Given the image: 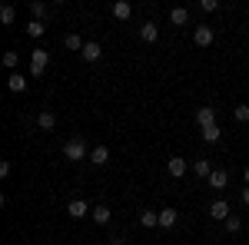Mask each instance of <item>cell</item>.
I'll use <instances>...</instances> for the list:
<instances>
[{
  "label": "cell",
  "mask_w": 249,
  "mask_h": 245,
  "mask_svg": "<svg viewBox=\"0 0 249 245\" xmlns=\"http://www.w3.org/2000/svg\"><path fill=\"white\" fill-rule=\"evenodd\" d=\"M63 159H70V163H80V159H90V149H87V139H83V136H73V139H67V143H63Z\"/></svg>",
  "instance_id": "1"
},
{
  "label": "cell",
  "mask_w": 249,
  "mask_h": 245,
  "mask_svg": "<svg viewBox=\"0 0 249 245\" xmlns=\"http://www.w3.org/2000/svg\"><path fill=\"white\" fill-rule=\"evenodd\" d=\"M47 66H50V53H47V50H30V73L34 76H43L47 73Z\"/></svg>",
  "instance_id": "2"
},
{
  "label": "cell",
  "mask_w": 249,
  "mask_h": 245,
  "mask_svg": "<svg viewBox=\"0 0 249 245\" xmlns=\"http://www.w3.org/2000/svg\"><path fill=\"white\" fill-rule=\"evenodd\" d=\"M206 212H210V219H216V222H226V219L232 215V206L226 202V199H216V202H210Z\"/></svg>",
  "instance_id": "3"
},
{
  "label": "cell",
  "mask_w": 249,
  "mask_h": 245,
  "mask_svg": "<svg viewBox=\"0 0 249 245\" xmlns=\"http://www.w3.org/2000/svg\"><path fill=\"white\" fill-rule=\"evenodd\" d=\"M190 169H193V163L179 159V156H170V159H166V172H170L173 179H183V176H186Z\"/></svg>",
  "instance_id": "4"
},
{
  "label": "cell",
  "mask_w": 249,
  "mask_h": 245,
  "mask_svg": "<svg viewBox=\"0 0 249 245\" xmlns=\"http://www.w3.org/2000/svg\"><path fill=\"white\" fill-rule=\"evenodd\" d=\"M213 40H216V30L206 27V23L193 30V43H196V47H213Z\"/></svg>",
  "instance_id": "5"
},
{
  "label": "cell",
  "mask_w": 249,
  "mask_h": 245,
  "mask_svg": "<svg viewBox=\"0 0 249 245\" xmlns=\"http://www.w3.org/2000/svg\"><path fill=\"white\" fill-rule=\"evenodd\" d=\"M206 186H210L213 192H223V189L230 186V172L226 169H213V176L206 179Z\"/></svg>",
  "instance_id": "6"
},
{
  "label": "cell",
  "mask_w": 249,
  "mask_h": 245,
  "mask_svg": "<svg viewBox=\"0 0 249 245\" xmlns=\"http://www.w3.org/2000/svg\"><path fill=\"white\" fill-rule=\"evenodd\" d=\"M196 123H199V130L216 126V106H199V110H196Z\"/></svg>",
  "instance_id": "7"
},
{
  "label": "cell",
  "mask_w": 249,
  "mask_h": 245,
  "mask_svg": "<svg viewBox=\"0 0 249 245\" xmlns=\"http://www.w3.org/2000/svg\"><path fill=\"white\" fill-rule=\"evenodd\" d=\"M80 57L87 60V63H100V60H103V47H100L96 40H87V47H83V53H80Z\"/></svg>",
  "instance_id": "8"
},
{
  "label": "cell",
  "mask_w": 249,
  "mask_h": 245,
  "mask_svg": "<svg viewBox=\"0 0 249 245\" xmlns=\"http://www.w3.org/2000/svg\"><path fill=\"white\" fill-rule=\"evenodd\" d=\"M67 212H70V219H83V215H90L93 209H90V202H87V199H73V202L67 206Z\"/></svg>",
  "instance_id": "9"
},
{
  "label": "cell",
  "mask_w": 249,
  "mask_h": 245,
  "mask_svg": "<svg viewBox=\"0 0 249 245\" xmlns=\"http://www.w3.org/2000/svg\"><path fill=\"white\" fill-rule=\"evenodd\" d=\"M110 14H113L116 20H130L133 17V3H130V0H116L113 7H110Z\"/></svg>",
  "instance_id": "10"
},
{
  "label": "cell",
  "mask_w": 249,
  "mask_h": 245,
  "mask_svg": "<svg viewBox=\"0 0 249 245\" xmlns=\"http://www.w3.org/2000/svg\"><path fill=\"white\" fill-rule=\"evenodd\" d=\"M140 40H143V43H156V40H160V27H156L153 20H146V23L140 27Z\"/></svg>",
  "instance_id": "11"
},
{
  "label": "cell",
  "mask_w": 249,
  "mask_h": 245,
  "mask_svg": "<svg viewBox=\"0 0 249 245\" xmlns=\"http://www.w3.org/2000/svg\"><path fill=\"white\" fill-rule=\"evenodd\" d=\"M90 219H93L96 226H110V219H113V212L107 206H93V212H90Z\"/></svg>",
  "instance_id": "12"
},
{
  "label": "cell",
  "mask_w": 249,
  "mask_h": 245,
  "mask_svg": "<svg viewBox=\"0 0 249 245\" xmlns=\"http://www.w3.org/2000/svg\"><path fill=\"white\" fill-rule=\"evenodd\" d=\"M7 90H10V93H23V90H27V76L23 73H10L7 76Z\"/></svg>",
  "instance_id": "13"
},
{
  "label": "cell",
  "mask_w": 249,
  "mask_h": 245,
  "mask_svg": "<svg viewBox=\"0 0 249 245\" xmlns=\"http://www.w3.org/2000/svg\"><path fill=\"white\" fill-rule=\"evenodd\" d=\"M193 176L210 179V176H213V163H210V159H193Z\"/></svg>",
  "instance_id": "14"
},
{
  "label": "cell",
  "mask_w": 249,
  "mask_h": 245,
  "mask_svg": "<svg viewBox=\"0 0 249 245\" xmlns=\"http://www.w3.org/2000/svg\"><path fill=\"white\" fill-rule=\"evenodd\" d=\"M176 222H179V212H176V209H170V206L160 209V226H163V229H173Z\"/></svg>",
  "instance_id": "15"
},
{
  "label": "cell",
  "mask_w": 249,
  "mask_h": 245,
  "mask_svg": "<svg viewBox=\"0 0 249 245\" xmlns=\"http://www.w3.org/2000/svg\"><path fill=\"white\" fill-rule=\"evenodd\" d=\"M90 163H93V166H107V163H110V149H107V146H93V149H90Z\"/></svg>",
  "instance_id": "16"
},
{
  "label": "cell",
  "mask_w": 249,
  "mask_h": 245,
  "mask_svg": "<svg viewBox=\"0 0 249 245\" xmlns=\"http://www.w3.org/2000/svg\"><path fill=\"white\" fill-rule=\"evenodd\" d=\"M30 17H34V20H43V23H47V17H50V7H47L43 0H34V3H30Z\"/></svg>",
  "instance_id": "17"
},
{
  "label": "cell",
  "mask_w": 249,
  "mask_h": 245,
  "mask_svg": "<svg viewBox=\"0 0 249 245\" xmlns=\"http://www.w3.org/2000/svg\"><path fill=\"white\" fill-rule=\"evenodd\" d=\"M63 43H67V50H73V53H83V47H87V40L80 37V33H67Z\"/></svg>",
  "instance_id": "18"
},
{
  "label": "cell",
  "mask_w": 249,
  "mask_h": 245,
  "mask_svg": "<svg viewBox=\"0 0 249 245\" xmlns=\"http://www.w3.org/2000/svg\"><path fill=\"white\" fill-rule=\"evenodd\" d=\"M140 226H143V229L160 226V212H153V209H143V212H140Z\"/></svg>",
  "instance_id": "19"
},
{
  "label": "cell",
  "mask_w": 249,
  "mask_h": 245,
  "mask_svg": "<svg viewBox=\"0 0 249 245\" xmlns=\"http://www.w3.org/2000/svg\"><path fill=\"white\" fill-rule=\"evenodd\" d=\"M43 33H47V23H43V20H30V23H27V37L40 40Z\"/></svg>",
  "instance_id": "20"
},
{
  "label": "cell",
  "mask_w": 249,
  "mask_h": 245,
  "mask_svg": "<svg viewBox=\"0 0 249 245\" xmlns=\"http://www.w3.org/2000/svg\"><path fill=\"white\" fill-rule=\"evenodd\" d=\"M37 126H40V130H47V132H50L53 126H57V116L50 113V110H43V113L37 116Z\"/></svg>",
  "instance_id": "21"
},
{
  "label": "cell",
  "mask_w": 249,
  "mask_h": 245,
  "mask_svg": "<svg viewBox=\"0 0 249 245\" xmlns=\"http://www.w3.org/2000/svg\"><path fill=\"white\" fill-rule=\"evenodd\" d=\"M170 20L176 23V27H183V23H190V10H186V7H173V10H170Z\"/></svg>",
  "instance_id": "22"
},
{
  "label": "cell",
  "mask_w": 249,
  "mask_h": 245,
  "mask_svg": "<svg viewBox=\"0 0 249 245\" xmlns=\"http://www.w3.org/2000/svg\"><path fill=\"white\" fill-rule=\"evenodd\" d=\"M14 20H17V10H14L10 3H3V7H0V23H3V27H10Z\"/></svg>",
  "instance_id": "23"
},
{
  "label": "cell",
  "mask_w": 249,
  "mask_h": 245,
  "mask_svg": "<svg viewBox=\"0 0 249 245\" xmlns=\"http://www.w3.org/2000/svg\"><path fill=\"white\" fill-rule=\"evenodd\" d=\"M232 116H236L239 123H249V103H236V106H232Z\"/></svg>",
  "instance_id": "24"
},
{
  "label": "cell",
  "mask_w": 249,
  "mask_h": 245,
  "mask_svg": "<svg viewBox=\"0 0 249 245\" xmlns=\"http://www.w3.org/2000/svg\"><path fill=\"white\" fill-rule=\"evenodd\" d=\"M17 63H20L17 50H7V53H3V66H7V70H17Z\"/></svg>",
  "instance_id": "25"
},
{
  "label": "cell",
  "mask_w": 249,
  "mask_h": 245,
  "mask_svg": "<svg viewBox=\"0 0 249 245\" xmlns=\"http://www.w3.org/2000/svg\"><path fill=\"white\" fill-rule=\"evenodd\" d=\"M219 136H223L219 126H206V130H203V139H206V143H219Z\"/></svg>",
  "instance_id": "26"
},
{
  "label": "cell",
  "mask_w": 249,
  "mask_h": 245,
  "mask_svg": "<svg viewBox=\"0 0 249 245\" xmlns=\"http://www.w3.org/2000/svg\"><path fill=\"white\" fill-rule=\"evenodd\" d=\"M223 226H226V232H230V235H236V232L243 229V219H239V215H230V219H226Z\"/></svg>",
  "instance_id": "27"
},
{
  "label": "cell",
  "mask_w": 249,
  "mask_h": 245,
  "mask_svg": "<svg viewBox=\"0 0 249 245\" xmlns=\"http://www.w3.org/2000/svg\"><path fill=\"white\" fill-rule=\"evenodd\" d=\"M199 10L203 14H216L219 10V0H199Z\"/></svg>",
  "instance_id": "28"
},
{
  "label": "cell",
  "mask_w": 249,
  "mask_h": 245,
  "mask_svg": "<svg viewBox=\"0 0 249 245\" xmlns=\"http://www.w3.org/2000/svg\"><path fill=\"white\" fill-rule=\"evenodd\" d=\"M10 176V159H0V179H7Z\"/></svg>",
  "instance_id": "29"
},
{
  "label": "cell",
  "mask_w": 249,
  "mask_h": 245,
  "mask_svg": "<svg viewBox=\"0 0 249 245\" xmlns=\"http://www.w3.org/2000/svg\"><path fill=\"white\" fill-rule=\"evenodd\" d=\"M126 242V235H123V232H113V235H110V245H123Z\"/></svg>",
  "instance_id": "30"
},
{
  "label": "cell",
  "mask_w": 249,
  "mask_h": 245,
  "mask_svg": "<svg viewBox=\"0 0 249 245\" xmlns=\"http://www.w3.org/2000/svg\"><path fill=\"white\" fill-rule=\"evenodd\" d=\"M239 199H243V206H246V209H249V186H246V189H243V192H239Z\"/></svg>",
  "instance_id": "31"
},
{
  "label": "cell",
  "mask_w": 249,
  "mask_h": 245,
  "mask_svg": "<svg viewBox=\"0 0 249 245\" xmlns=\"http://www.w3.org/2000/svg\"><path fill=\"white\" fill-rule=\"evenodd\" d=\"M243 179H246V186H249V166H246V172H243Z\"/></svg>",
  "instance_id": "32"
},
{
  "label": "cell",
  "mask_w": 249,
  "mask_h": 245,
  "mask_svg": "<svg viewBox=\"0 0 249 245\" xmlns=\"http://www.w3.org/2000/svg\"><path fill=\"white\" fill-rule=\"evenodd\" d=\"M153 245H156V242H153Z\"/></svg>",
  "instance_id": "33"
}]
</instances>
